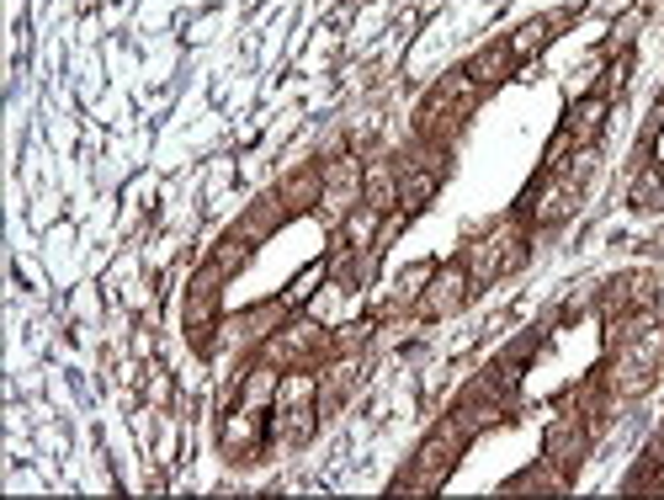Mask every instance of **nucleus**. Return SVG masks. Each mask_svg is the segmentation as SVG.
<instances>
[{"label": "nucleus", "instance_id": "obj_1", "mask_svg": "<svg viewBox=\"0 0 664 500\" xmlns=\"http://www.w3.org/2000/svg\"><path fill=\"white\" fill-rule=\"evenodd\" d=\"M468 436H473V431L462 427V421H442V427L431 431V436H425V442H420V453H415V474H410V479H399V490H404V496H420V490H436V485H442V479H447V474H453V464L457 458H462V447H468Z\"/></svg>", "mask_w": 664, "mask_h": 500}, {"label": "nucleus", "instance_id": "obj_2", "mask_svg": "<svg viewBox=\"0 0 664 500\" xmlns=\"http://www.w3.org/2000/svg\"><path fill=\"white\" fill-rule=\"evenodd\" d=\"M522 255H526V235L516 229V224H500L494 235H484L479 246L468 250V277H473V287H490L494 277H505L511 266H522Z\"/></svg>", "mask_w": 664, "mask_h": 500}, {"label": "nucleus", "instance_id": "obj_3", "mask_svg": "<svg viewBox=\"0 0 664 500\" xmlns=\"http://www.w3.org/2000/svg\"><path fill=\"white\" fill-rule=\"evenodd\" d=\"M229 283V277H224V272H218V266H203V272H197V277H192V287H186V315H181V320H186V336H192V346H197V352H208L213 341V315H218V287Z\"/></svg>", "mask_w": 664, "mask_h": 500}, {"label": "nucleus", "instance_id": "obj_4", "mask_svg": "<svg viewBox=\"0 0 664 500\" xmlns=\"http://www.w3.org/2000/svg\"><path fill=\"white\" fill-rule=\"evenodd\" d=\"M468 287H473L468 266H442V272L425 283V293H420V320H447L453 309H462Z\"/></svg>", "mask_w": 664, "mask_h": 500}, {"label": "nucleus", "instance_id": "obj_5", "mask_svg": "<svg viewBox=\"0 0 664 500\" xmlns=\"http://www.w3.org/2000/svg\"><path fill=\"white\" fill-rule=\"evenodd\" d=\"M319 336H324V330H319V320L287 325V330H277V336L266 341L261 362H272V367H298V362H309L314 352H324V341H319Z\"/></svg>", "mask_w": 664, "mask_h": 500}, {"label": "nucleus", "instance_id": "obj_6", "mask_svg": "<svg viewBox=\"0 0 664 500\" xmlns=\"http://www.w3.org/2000/svg\"><path fill=\"white\" fill-rule=\"evenodd\" d=\"M277 197H282V208L287 214H309V208H319L324 203V171H287L277 186Z\"/></svg>", "mask_w": 664, "mask_h": 500}, {"label": "nucleus", "instance_id": "obj_7", "mask_svg": "<svg viewBox=\"0 0 664 500\" xmlns=\"http://www.w3.org/2000/svg\"><path fill=\"white\" fill-rule=\"evenodd\" d=\"M362 166L356 160H335V166H324V208H351L356 197H362Z\"/></svg>", "mask_w": 664, "mask_h": 500}, {"label": "nucleus", "instance_id": "obj_8", "mask_svg": "<svg viewBox=\"0 0 664 500\" xmlns=\"http://www.w3.org/2000/svg\"><path fill=\"white\" fill-rule=\"evenodd\" d=\"M511 70H516L511 43H494V48H484V54L468 59V80H473V86H500V80H511Z\"/></svg>", "mask_w": 664, "mask_h": 500}, {"label": "nucleus", "instance_id": "obj_9", "mask_svg": "<svg viewBox=\"0 0 664 500\" xmlns=\"http://www.w3.org/2000/svg\"><path fill=\"white\" fill-rule=\"evenodd\" d=\"M600 123H606V96H580L574 112H569V123H563V134L574 144H591L600 134Z\"/></svg>", "mask_w": 664, "mask_h": 500}, {"label": "nucleus", "instance_id": "obj_10", "mask_svg": "<svg viewBox=\"0 0 664 500\" xmlns=\"http://www.w3.org/2000/svg\"><path fill=\"white\" fill-rule=\"evenodd\" d=\"M563 22H569V16H531V22H522V27L511 33V54H516V59H531L548 37L559 33Z\"/></svg>", "mask_w": 664, "mask_h": 500}, {"label": "nucleus", "instance_id": "obj_11", "mask_svg": "<svg viewBox=\"0 0 664 500\" xmlns=\"http://www.w3.org/2000/svg\"><path fill=\"white\" fill-rule=\"evenodd\" d=\"M255 436H261V421H255V410L240 405V416H229V421H224V453H229V458H250Z\"/></svg>", "mask_w": 664, "mask_h": 500}, {"label": "nucleus", "instance_id": "obj_12", "mask_svg": "<svg viewBox=\"0 0 664 500\" xmlns=\"http://www.w3.org/2000/svg\"><path fill=\"white\" fill-rule=\"evenodd\" d=\"M362 197H367L373 208H393V203H399V171H393V166H373V171L362 177Z\"/></svg>", "mask_w": 664, "mask_h": 500}, {"label": "nucleus", "instance_id": "obj_13", "mask_svg": "<svg viewBox=\"0 0 664 500\" xmlns=\"http://www.w3.org/2000/svg\"><path fill=\"white\" fill-rule=\"evenodd\" d=\"M580 453H585V427H553L548 431V458H553V468L580 464Z\"/></svg>", "mask_w": 664, "mask_h": 500}, {"label": "nucleus", "instance_id": "obj_14", "mask_svg": "<svg viewBox=\"0 0 664 500\" xmlns=\"http://www.w3.org/2000/svg\"><path fill=\"white\" fill-rule=\"evenodd\" d=\"M213 266H218L224 277H234V272L245 266V235H234V240H224V246L213 250Z\"/></svg>", "mask_w": 664, "mask_h": 500}, {"label": "nucleus", "instance_id": "obj_15", "mask_svg": "<svg viewBox=\"0 0 664 500\" xmlns=\"http://www.w3.org/2000/svg\"><path fill=\"white\" fill-rule=\"evenodd\" d=\"M664 197V177L660 171H643V177L632 181V203H638V208H643V203H660Z\"/></svg>", "mask_w": 664, "mask_h": 500}, {"label": "nucleus", "instance_id": "obj_16", "mask_svg": "<svg viewBox=\"0 0 664 500\" xmlns=\"http://www.w3.org/2000/svg\"><path fill=\"white\" fill-rule=\"evenodd\" d=\"M511 490H516V496H542V490H563V474H526V479H516Z\"/></svg>", "mask_w": 664, "mask_h": 500}]
</instances>
